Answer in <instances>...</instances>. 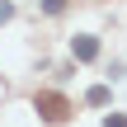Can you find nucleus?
Masks as SVG:
<instances>
[{
	"label": "nucleus",
	"mask_w": 127,
	"mask_h": 127,
	"mask_svg": "<svg viewBox=\"0 0 127 127\" xmlns=\"http://www.w3.org/2000/svg\"><path fill=\"white\" fill-rule=\"evenodd\" d=\"M71 52H75V61H94V57H99V42H94V38H75Z\"/></svg>",
	"instance_id": "obj_2"
},
{
	"label": "nucleus",
	"mask_w": 127,
	"mask_h": 127,
	"mask_svg": "<svg viewBox=\"0 0 127 127\" xmlns=\"http://www.w3.org/2000/svg\"><path fill=\"white\" fill-rule=\"evenodd\" d=\"M61 5H66V0H42V9H47V14H61Z\"/></svg>",
	"instance_id": "obj_5"
},
{
	"label": "nucleus",
	"mask_w": 127,
	"mask_h": 127,
	"mask_svg": "<svg viewBox=\"0 0 127 127\" xmlns=\"http://www.w3.org/2000/svg\"><path fill=\"white\" fill-rule=\"evenodd\" d=\"M9 14H14V5H9V0H0V24H5Z\"/></svg>",
	"instance_id": "obj_6"
},
{
	"label": "nucleus",
	"mask_w": 127,
	"mask_h": 127,
	"mask_svg": "<svg viewBox=\"0 0 127 127\" xmlns=\"http://www.w3.org/2000/svg\"><path fill=\"white\" fill-rule=\"evenodd\" d=\"M104 127H127V118H123V113H108V118H104Z\"/></svg>",
	"instance_id": "obj_4"
},
{
	"label": "nucleus",
	"mask_w": 127,
	"mask_h": 127,
	"mask_svg": "<svg viewBox=\"0 0 127 127\" xmlns=\"http://www.w3.org/2000/svg\"><path fill=\"white\" fill-rule=\"evenodd\" d=\"M85 104H94V108H104V104H108V85H94V90L85 94Z\"/></svg>",
	"instance_id": "obj_3"
},
{
	"label": "nucleus",
	"mask_w": 127,
	"mask_h": 127,
	"mask_svg": "<svg viewBox=\"0 0 127 127\" xmlns=\"http://www.w3.org/2000/svg\"><path fill=\"white\" fill-rule=\"evenodd\" d=\"M33 108H38V113H42V118H47V123H61V118H66V113H71V104H66V99H61V94H52V90H42V94H38V99H33Z\"/></svg>",
	"instance_id": "obj_1"
}]
</instances>
